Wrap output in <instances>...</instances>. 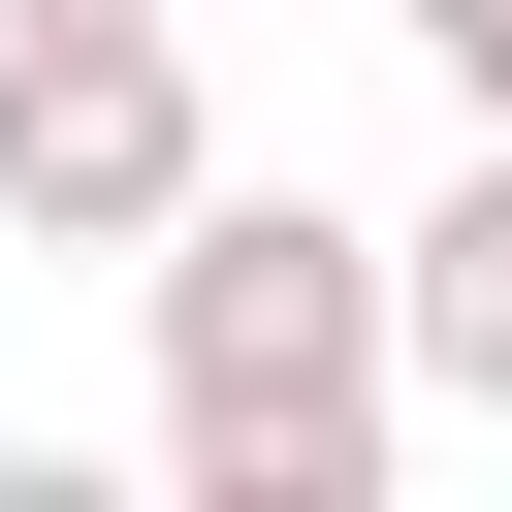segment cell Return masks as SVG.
<instances>
[{
	"label": "cell",
	"instance_id": "obj_1",
	"mask_svg": "<svg viewBox=\"0 0 512 512\" xmlns=\"http://www.w3.org/2000/svg\"><path fill=\"white\" fill-rule=\"evenodd\" d=\"M128 416H160L192 512H384V448H416V224H320V192L224 160L128 256Z\"/></svg>",
	"mask_w": 512,
	"mask_h": 512
},
{
	"label": "cell",
	"instance_id": "obj_2",
	"mask_svg": "<svg viewBox=\"0 0 512 512\" xmlns=\"http://www.w3.org/2000/svg\"><path fill=\"white\" fill-rule=\"evenodd\" d=\"M192 192H224L192 0H160V32H0V256H160Z\"/></svg>",
	"mask_w": 512,
	"mask_h": 512
},
{
	"label": "cell",
	"instance_id": "obj_3",
	"mask_svg": "<svg viewBox=\"0 0 512 512\" xmlns=\"http://www.w3.org/2000/svg\"><path fill=\"white\" fill-rule=\"evenodd\" d=\"M416 416L512 448V128H448V192H416Z\"/></svg>",
	"mask_w": 512,
	"mask_h": 512
},
{
	"label": "cell",
	"instance_id": "obj_4",
	"mask_svg": "<svg viewBox=\"0 0 512 512\" xmlns=\"http://www.w3.org/2000/svg\"><path fill=\"white\" fill-rule=\"evenodd\" d=\"M416 64H448V128H512V0H384Z\"/></svg>",
	"mask_w": 512,
	"mask_h": 512
},
{
	"label": "cell",
	"instance_id": "obj_5",
	"mask_svg": "<svg viewBox=\"0 0 512 512\" xmlns=\"http://www.w3.org/2000/svg\"><path fill=\"white\" fill-rule=\"evenodd\" d=\"M0 32H160V0H0Z\"/></svg>",
	"mask_w": 512,
	"mask_h": 512
}]
</instances>
